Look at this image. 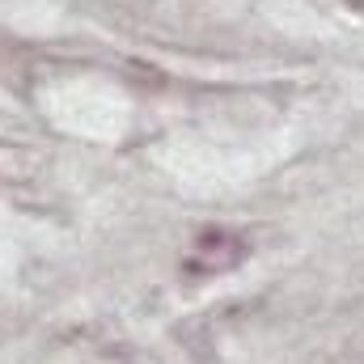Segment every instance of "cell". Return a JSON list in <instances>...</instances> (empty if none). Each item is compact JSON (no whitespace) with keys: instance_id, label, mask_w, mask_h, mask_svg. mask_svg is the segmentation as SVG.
Wrapping results in <instances>:
<instances>
[{"instance_id":"6da1fadb","label":"cell","mask_w":364,"mask_h":364,"mask_svg":"<svg viewBox=\"0 0 364 364\" xmlns=\"http://www.w3.org/2000/svg\"><path fill=\"white\" fill-rule=\"evenodd\" d=\"M233 246H246V242H242V237H229V233H208V237H199V246H195V255H191L186 272H191V275H208V272L229 267L233 259H225L220 250H233Z\"/></svg>"}]
</instances>
